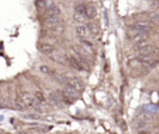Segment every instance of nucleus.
Masks as SVG:
<instances>
[{
	"label": "nucleus",
	"mask_w": 159,
	"mask_h": 134,
	"mask_svg": "<svg viewBox=\"0 0 159 134\" xmlns=\"http://www.w3.org/2000/svg\"><path fill=\"white\" fill-rule=\"evenodd\" d=\"M36 98L35 96L30 94L29 92H22L19 96V99L16 101V104L19 109H25V108H36L39 109V105L36 104Z\"/></svg>",
	"instance_id": "f257e3e1"
},
{
	"label": "nucleus",
	"mask_w": 159,
	"mask_h": 134,
	"mask_svg": "<svg viewBox=\"0 0 159 134\" xmlns=\"http://www.w3.org/2000/svg\"><path fill=\"white\" fill-rule=\"evenodd\" d=\"M60 78H61V81H62L63 83H66V86L72 87V88H75L76 91H78V92L85 88V83H83L78 77L73 76L72 73H65L63 76H60Z\"/></svg>",
	"instance_id": "f03ea898"
},
{
	"label": "nucleus",
	"mask_w": 159,
	"mask_h": 134,
	"mask_svg": "<svg viewBox=\"0 0 159 134\" xmlns=\"http://www.w3.org/2000/svg\"><path fill=\"white\" fill-rule=\"evenodd\" d=\"M127 35H128V37H129L130 40L134 41V42H138V41H141V40H143V39H148V34H147V32L139 31V30H137L135 28L128 30Z\"/></svg>",
	"instance_id": "7ed1b4c3"
},
{
	"label": "nucleus",
	"mask_w": 159,
	"mask_h": 134,
	"mask_svg": "<svg viewBox=\"0 0 159 134\" xmlns=\"http://www.w3.org/2000/svg\"><path fill=\"white\" fill-rule=\"evenodd\" d=\"M133 28H135L137 30H139V31H143V32H150V31H153L154 29V24L149 20H139V21H137L135 24H134V26Z\"/></svg>",
	"instance_id": "20e7f679"
},
{
	"label": "nucleus",
	"mask_w": 159,
	"mask_h": 134,
	"mask_svg": "<svg viewBox=\"0 0 159 134\" xmlns=\"http://www.w3.org/2000/svg\"><path fill=\"white\" fill-rule=\"evenodd\" d=\"M37 47H39V51L45 53V55H51L55 51V47L51 44H47V42H41V44H39Z\"/></svg>",
	"instance_id": "39448f33"
},
{
	"label": "nucleus",
	"mask_w": 159,
	"mask_h": 134,
	"mask_svg": "<svg viewBox=\"0 0 159 134\" xmlns=\"http://www.w3.org/2000/svg\"><path fill=\"white\" fill-rule=\"evenodd\" d=\"M43 24L47 28H55L60 24V16H46Z\"/></svg>",
	"instance_id": "423d86ee"
},
{
	"label": "nucleus",
	"mask_w": 159,
	"mask_h": 134,
	"mask_svg": "<svg viewBox=\"0 0 159 134\" xmlns=\"http://www.w3.org/2000/svg\"><path fill=\"white\" fill-rule=\"evenodd\" d=\"M76 35H77L80 39H86V37H88V35H89V30H88L87 26L81 24V25H78V26L76 28Z\"/></svg>",
	"instance_id": "0eeeda50"
},
{
	"label": "nucleus",
	"mask_w": 159,
	"mask_h": 134,
	"mask_svg": "<svg viewBox=\"0 0 159 134\" xmlns=\"http://www.w3.org/2000/svg\"><path fill=\"white\" fill-rule=\"evenodd\" d=\"M67 63H69V66H70L71 68H73V70H77V71L82 70L81 63H80V60L76 59V57H72V56L67 57Z\"/></svg>",
	"instance_id": "6e6552de"
},
{
	"label": "nucleus",
	"mask_w": 159,
	"mask_h": 134,
	"mask_svg": "<svg viewBox=\"0 0 159 134\" xmlns=\"http://www.w3.org/2000/svg\"><path fill=\"white\" fill-rule=\"evenodd\" d=\"M46 16H60V9L55 5H51L46 9Z\"/></svg>",
	"instance_id": "1a4fd4ad"
},
{
	"label": "nucleus",
	"mask_w": 159,
	"mask_h": 134,
	"mask_svg": "<svg viewBox=\"0 0 159 134\" xmlns=\"http://www.w3.org/2000/svg\"><path fill=\"white\" fill-rule=\"evenodd\" d=\"M87 28L89 30V34H92L93 36H97V35H98V32H100V25H98V24H96V22H89V24L87 25Z\"/></svg>",
	"instance_id": "9d476101"
},
{
	"label": "nucleus",
	"mask_w": 159,
	"mask_h": 134,
	"mask_svg": "<svg viewBox=\"0 0 159 134\" xmlns=\"http://www.w3.org/2000/svg\"><path fill=\"white\" fill-rule=\"evenodd\" d=\"M85 15H86L87 19H93L96 16V9L92 5H87L86 10H85Z\"/></svg>",
	"instance_id": "9b49d317"
},
{
	"label": "nucleus",
	"mask_w": 159,
	"mask_h": 134,
	"mask_svg": "<svg viewBox=\"0 0 159 134\" xmlns=\"http://www.w3.org/2000/svg\"><path fill=\"white\" fill-rule=\"evenodd\" d=\"M147 127V122H144V120H142V119L137 118L135 120H134V123H133V128H135V129H143V128H145Z\"/></svg>",
	"instance_id": "f8f14e48"
},
{
	"label": "nucleus",
	"mask_w": 159,
	"mask_h": 134,
	"mask_svg": "<svg viewBox=\"0 0 159 134\" xmlns=\"http://www.w3.org/2000/svg\"><path fill=\"white\" fill-rule=\"evenodd\" d=\"M35 98H36V101L39 102V103H42L45 104L46 103V97H45V94H43L41 91H35Z\"/></svg>",
	"instance_id": "ddd939ff"
},
{
	"label": "nucleus",
	"mask_w": 159,
	"mask_h": 134,
	"mask_svg": "<svg viewBox=\"0 0 159 134\" xmlns=\"http://www.w3.org/2000/svg\"><path fill=\"white\" fill-rule=\"evenodd\" d=\"M73 19H75V21L82 24V22H85V20H86L87 17L83 13H77V11H75V14H73Z\"/></svg>",
	"instance_id": "4468645a"
},
{
	"label": "nucleus",
	"mask_w": 159,
	"mask_h": 134,
	"mask_svg": "<svg viewBox=\"0 0 159 134\" xmlns=\"http://www.w3.org/2000/svg\"><path fill=\"white\" fill-rule=\"evenodd\" d=\"M147 45H149V40H148V39H143V40H141V41H138V42H134V50L137 51V50L144 47Z\"/></svg>",
	"instance_id": "2eb2a0df"
},
{
	"label": "nucleus",
	"mask_w": 159,
	"mask_h": 134,
	"mask_svg": "<svg viewBox=\"0 0 159 134\" xmlns=\"http://www.w3.org/2000/svg\"><path fill=\"white\" fill-rule=\"evenodd\" d=\"M142 111L152 114V113H155V112H158L159 108H158V107H155V105H145V107H143V108H142Z\"/></svg>",
	"instance_id": "dca6fc26"
},
{
	"label": "nucleus",
	"mask_w": 159,
	"mask_h": 134,
	"mask_svg": "<svg viewBox=\"0 0 159 134\" xmlns=\"http://www.w3.org/2000/svg\"><path fill=\"white\" fill-rule=\"evenodd\" d=\"M149 20L154 25H158L159 26V13H152V14H149Z\"/></svg>",
	"instance_id": "f3484780"
},
{
	"label": "nucleus",
	"mask_w": 159,
	"mask_h": 134,
	"mask_svg": "<svg viewBox=\"0 0 159 134\" xmlns=\"http://www.w3.org/2000/svg\"><path fill=\"white\" fill-rule=\"evenodd\" d=\"M86 4H83V3H80V4H77L76 6H75V11H77V13H83L85 14V10H86Z\"/></svg>",
	"instance_id": "a211bd4d"
},
{
	"label": "nucleus",
	"mask_w": 159,
	"mask_h": 134,
	"mask_svg": "<svg viewBox=\"0 0 159 134\" xmlns=\"http://www.w3.org/2000/svg\"><path fill=\"white\" fill-rule=\"evenodd\" d=\"M35 5L37 9H46V1L45 0H36Z\"/></svg>",
	"instance_id": "6ab92c4d"
},
{
	"label": "nucleus",
	"mask_w": 159,
	"mask_h": 134,
	"mask_svg": "<svg viewBox=\"0 0 159 134\" xmlns=\"http://www.w3.org/2000/svg\"><path fill=\"white\" fill-rule=\"evenodd\" d=\"M40 71L43 72V73H47V74H54V72L50 70V67L47 66H40Z\"/></svg>",
	"instance_id": "aec40b11"
},
{
	"label": "nucleus",
	"mask_w": 159,
	"mask_h": 134,
	"mask_svg": "<svg viewBox=\"0 0 159 134\" xmlns=\"http://www.w3.org/2000/svg\"><path fill=\"white\" fill-rule=\"evenodd\" d=\"M119 124H121V127H122V129H123V130H126V129H127V124H126V122H124L123 119H121V120H119Z\"/></svg>",
	"instance_id": "412c9836"
},
{
	"label": "nucleus",
	"mask_w": 159,
	"mask_h": 134,
	"mask_svg": "<svg viewBox=\"0 0 159 134\" xmlns=\"http://www.w3.org/2000/svg\"><path fill=\"white\" fill-rule=\"evenodd\" d=\"M0 107H1V103H0Z\"/></svg>",
	"instance_id": "4be33fe9"
}]
</instances>
